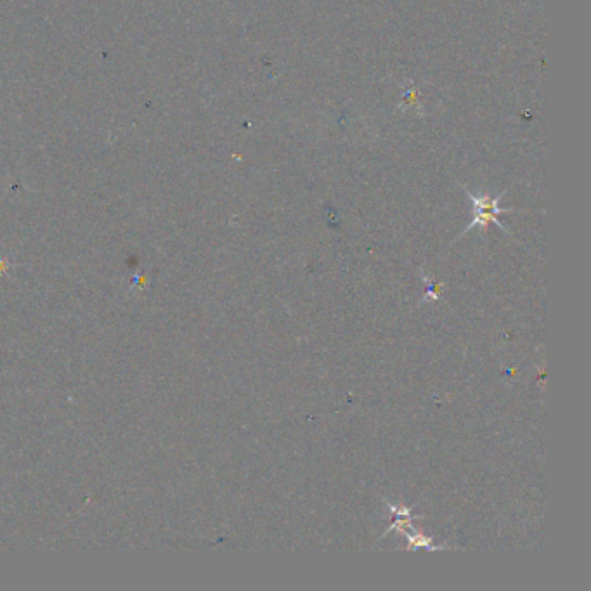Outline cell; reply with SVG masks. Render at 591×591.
I'll use <instances>...</instances> for the list:
<instances>
[{"instance_id":"6da1fadb","label":"cell","mask_w":591,"mask_h":591,"mask_svg":"<svg viewBox=\"0 0 591 591\" xmlns=\"http://www.w3.org/2000/svg\"><path fill=\"white\" fill-rule=\"evenodd\" d=\"M463 191H465V194L470 198L472 205H474V219H472V222L468 224L467 227H465V231H461V234L456 237V240H460L461 236H465V234H467L468 231L474 229V227H480V229L485 231L489 224H494V226L500 227V229L503 231L505 234L511 236L510 231H508L507 227H505L503 224L500 222V219H498V216H501V213L515 212V208H501L500 207L501 198H503L505 194L508 193V189H505L503 193L496 194V196H493V194H487V193L475 194V193H472V191L468 189L467 186H463Z\"/></svg>"},{"instance_id":"7a4b0ae2","label":"cell","mask_w":591,"mask_h":591,"mask_svg":"<svg viewBox=\"0 0 591 591\" xmlns=\"http://www.w3.org/2000/svg\"><path fill=\"white\" fill-rule=\"evenodd\" d=\"M402 534H404L406 540H408V544L402 548L404 551H416V550H420V548H424V550L427 551L449 550L448 544H434V537L425 536V534L421 533V529L413 527V524L409 527H406V529L402 531Z\"/></svg>"},{"instance_id":"3957f363","label":"cell","mask_w":591,"mask_h":591,"mask_svg":"<svg viewBox=\"0 0 591 591\" xmlns=\"http://www.w3.org/2000/svg\"><path fill=\"white\" fill-rule=\"evenodd\" d=\"M420 276L421 279L425 281V285H427V292H425L424 300L421 302H435V300H441L442 299V288H444V285L442 283L434 281L430 276H427V274L424 273V270H420Z\"/></svg>"},{"instance_id":"277c9868","label":"cell","mask_w":591,"mask_h":591,"mask_svg":"<svg viewBox=\"0 0 591 591\" xmlns=\"http://www.w3.org/2000/svg\"><path fill=\"white\" fill-rule=\"evenodd\" d=\"M385 505H387L389 511H391L392 520H395V518H413V520H421V518H425V515H413L411 508L406 507L402 501H399L397 505L391 503V501H385Z\"/></svg>"}]
</instances>
